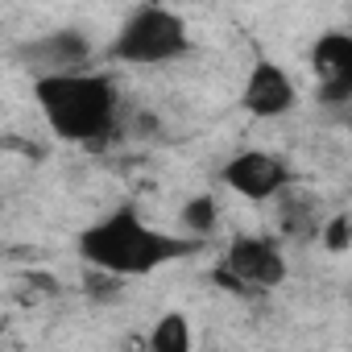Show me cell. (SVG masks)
Instances as JSON below:
<instances>
[{"mask_svg": "<svg viewBox=\"0 0 352 352\" xmlns=\"http://www.w3.org/2000/svg\"><path fill=\"white\" fill-rule=\"evenodd\" d=\"M311 67L319 75L323 104L340 108L352 96V38L348 34H323L311 50Z\"/></svg>", "mask_w": 352, "mask_h": 352, "instance_id": "8", "label": "cell"}, {"mask_svg": "<svg viewBox=\"0 0 352 352\" xmlns=\"http://www.w3.org/2000/svg\"><path fill=\"white\" fill-rule=\"evenodd\" d=\"M191 253H199V241L149 228L137 208H116L79 232V257L108 278H141Z\"/></svg>", "mask_w": 352, "mask_h": 352, "instance_id": "1", "label": "cell"}, {"mask_svg": "<svg viewBox=\"0 0 352 352\" xmlns=\"http://www.w3.org/2000/svg\"><path fill=\"white\" fill-rule=\"evenodd\" d=\"M34 96H38L46 124L63 141H79V145H100L116 129V116H120L116 83L96 71L34 79Z\"/></svg>", "mask_w": 352, "mask_h": 352, "instance_id": "2", "label": "cell"}, {"mask_svg": "<svg viewBox=\"0 0 352 352\" xmlns=\"http://www.w3.org/2000/svg\"><path fill=\"white\" fill-rule=\"evenodd\" d=\"M91 42L79 30H54L42 34L34 42L21 46V63L34 71V79H50V75H79L91 67Z\"/></svg>", "mask_w": 352, "mask_h": 352, "instance_id": "6", "label": "cell"}, {"mask_svg": "<svg viewBox=\"0 0 352 352\" xmlns=\"http://www.w3.org/2000/svg\"><path fill=\"white\" fill-rule=\"evenodd\" d=\"M216 278L241 290H274L286 282V257L274 241L245 232V236H232V245L224 249V265Z\"/></svg>", "mask_w": 352, "mask_h": 352, "instance_id": "4", "label": "cell"}, {"mask_svg": "<svg viewBox=\"0 0 352 352\" xmlns=\"http://www.w3.org/2000/svg\"><path fill=\"white\" fill-rule=\"evenodd\" d=\"M191 50V34L187 21L162 9V5H141L124 17V25L116 30L108 54L116 63H133V67H157V63H174Z\"/></svg>", "mask_w": 352, "mask_h": 352, "instance_id": "3", "label": "cell"}, {"mask_svg": "<svg viewBox=\"0 0 352 352\" xmlns=\"http://www.w3.org/2000/svg\"><path fill=\"white\" fill-rule=\"evenodd\" d=\"M216 224H220V208H216L212 195L187 199V208H183V228L191 232V241H204L208 232H216Z\"/></svg>", "mask_w": 352, "mask_h": 352, "instance_id": "10", "label": "cell"}, {"mask_svg": "<svg viewBox=\"0 0 352 352\" xmlns=\"http://www.w3.org/2000/svg\"><path fill=\"white\" fill-rule=\"evenodd\" d=\"M149 352H195V327L183 311H166L149 331Z\"/></svg>", "mask_w": 352, "mask_h": 352, "instance_id": "9", "label": "cell"}, {"mask_svg": "<svg viewBox=\"0 0 352 352\" xmlns=\"http://www.w3.org/2000/svg\"><path fill=\"white\" fill-rule=\"evenodd\" d=\"M220 179L245 199H274L278 191L290 187V166L270 149H241L236 157L224 162Z\"/></svg>", "mask_w": 352, "mask_h": 352, "instance_id": "5", "label": "cell"}, {"mask_svg": "<svg viewBox=\"0 0 352 352\" xmlns=\"http://www.w3.org/2000/svg\"><path fill=\"white\" fill-rule=\"evenodd\" d=\"M319 241H323L331 253H348V245H352V220H348L344 212H336V216L319 228Z\"/></svg>", "mask_w": 352, "mask_h": 352, "instance_id": "11", "label": "cell"}, {"mask_svg": "<svg viewBox=\"0 0 352 352\" xmlns=\"http://www.w3.org/2000/svg\"><path fill=\"white\" fill-rule=\"evenodd\" d=\"M241 104H245V112H253V116H261V120H278V116L294 112V104H298V83L290 79L286 67L261 58V63H253V71H249V79H245V87H241Z\"/></svg>", "mask_w": 352, "mask_h": 352, "instance_id": "7", "label": "cell"}]
</instances>
